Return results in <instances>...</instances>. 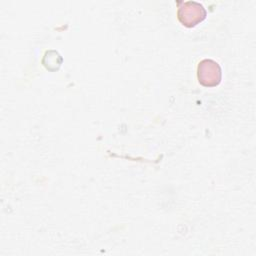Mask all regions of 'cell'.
Instances as JSON below:
<instances>
[{
  "instance_id": "6da1fadb",
  "label": "cell",
  "mask_w": 256,
  "mask_h": 256,
  "mask_svg": "<svg viewBox=\"0 0 256 256\" xmlns=\"http://www.w3.org/2000/svg\"><path fill=\"white\" fill-rule=\"evenodd\" d=\"M198 80L206 87H213L220 83L221 80V69L217 62L205 59L202 60L198 65Z\"/></svg>"
},
{
  "instance_id": "7a4b0ae2",
  "label": "cell",
  "mask_w": 256,
  "mask_h": 256,
  "mask_svg": "<svg viewBox=\"0 0 256 256\" xmlns=\"http://www.w3.org/2000/svg\"><path fill=\"white\" fill-rule=\"evenodd\" d=\"M206 12L202 5L195 2H187L178 11V18L180 22L187 26L192 27L197 25L205 18Z\"/></svg>"
}]
</instances>
